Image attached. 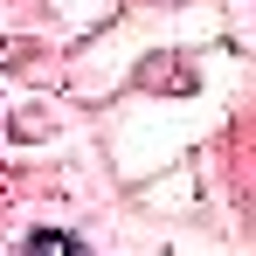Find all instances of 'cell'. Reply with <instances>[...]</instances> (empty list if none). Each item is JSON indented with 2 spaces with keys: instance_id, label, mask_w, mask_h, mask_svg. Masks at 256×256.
Here are the masks:
<instances>
[{
  "instance_id": "6da1fadb",
  "label": "cell",
  "mask_w": 256,
  "mask_h": 256,
  "mask_svg": "<svg viewBox=\"0 0 256 256\" xmlns=\"http://www.w3.org/2000/svg\"><path fill=\"white\" fill-rule=\"evenodd\" d=\"M21 256H90L84 242H76V236H62V228H35V236H28V250Z\"/></svg>"
}]
</instances>
